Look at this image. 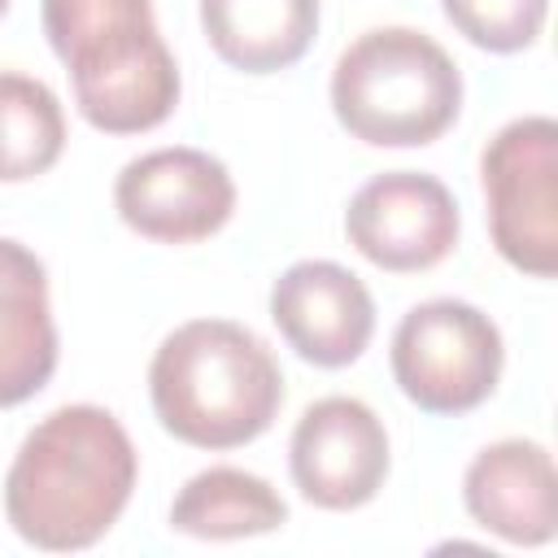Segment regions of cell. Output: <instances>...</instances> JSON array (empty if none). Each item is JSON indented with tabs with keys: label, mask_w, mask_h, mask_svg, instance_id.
Listing matches in <instances>:
<instances>
[{
	"label": "cell",
	"mask_w": 558,
	"mask_h": 558,
	"mask_svg": "<svg viewBox=\"0 0 558 558\" xmlns=\"http://www.w3.org/2000/svg\"><path fill=\"white\" fill-rule=\"evenodd\" d=\"M392 379L427 414H466L484 405L501 379L497 323L453 296L414 305L392 331Z\"/></svg>",
	"instance_id": "cell-5"
},
{
	"label": "cell",
	"mask_w": 558,
	"mask_h": 558,
	"mask_svg": "<svg viewBox=\"0 0 558 558\" xmlns=\"http://www.w3.org/2000/svg\"><path fill=\"white\" fill-rule=\"evenodd\" d=\"M148 397L161 427L196 449L257 440L283 405V371L262 336L231 318L174 327L148 362Z\"/></svg>",
	"instance_id": "cell-2"
},
{
	"label": "cell",
	"mask_w": 558,
	"mask_h": 558,
	"mask_svg": "<svg viewBox=\"0 0 558 558\" xmlns=\"http://www.w3.org/2000/svg\"><path fill=\"white\" fill-rule=\"evenodd\" d=\"M57 371V323L44 262L0 235V410L31 401Z\"/></svg>",
	"instance_id": "cell-12"
},
{
	"label": "cell",
	"mask_w": 558,
	"mask_h": 558,
	"mask_svg": "<svg viewBox=\"0 0 558 558\" xmlns=\"http://www.w3.org/2000/svg\"><path fill=\"white\" fill-rule=\"evenodd\" d=\"M118 218L157 244H196L235 214L227 166L201 148H153L131 157L113 179Z\"/></svg>",
	"instance_id": "cell-7"
},
{
	"label": "cell",
	"mask_w": 558,
	"mask_h": 558,
	"mask_svg": "<svg viewBox=\"0 0 558 558\" xmlns=\"http://www.w3.org/2000/svg\"><path fill=\"white\" fill-rule=\"evenodd\" d=\"M283 523L288 501L275 493V484L240 466H209L192 475L170 506V527L196 541H240Z\"/></svg>",
	"instance_id": "cell-14"
},
{
	"label": "cell",
	"mask_w": 558,
	"mask_h": 558,
	"mask_svg": "<svg viewBox=\"0 0 558 558\" xmlns=\"http://www.w3.org/2000/svg\"><path fill=\"white\" fill-rule=\"evenodd\" d=\"M458 201L436 174L388 170L362 183L344 209L349 244L379 270H432L458 244Z\"/></svg>",
	"instance_id": "cell-8"
},
{
	"label": "cell",
	"mask_w": 558,
	"mask_h": 558,
	"mask_svg": "<svg viewBox=\"0 0 558 558\" xmlns=\"http://www.w3.org/2000/svg\"><path fill=\"white\" fill-rule=\"evenodd\" d=\"M292 484L318 510H357L388 480V432L357 397L305 405L288 445Z\"/></svg>",
	"instance_id": "cell-9"
},
{
	"label": "cell",
	"mask_w": 558,
	"mask_h": 558,
	"mask_svg": "<svg viewBox=\"0 0 558 558\" xmlns=\"http://www.w3.org/2000/svg\"><path fill=\"white\" fill-rule=\"evenodd\" d=\"M462 501L480 527L510 545H549L558 532V471L536 440H497L462 475Z\"/></svg>",
	"instance_id": "cell-11"
},
{
	"label": "cell",
	"mask_w": 558,
	"mask_h": 558,
	"mask_svg": "<svg viewBox=\"0 0 558 558\" xmlns=\"http://www.w3.org/2000/svg\"><path fill=\"white\" fill-rule=\"evenodd\" d=\"M201 26L227 65L275 74L310 52L318 35V0H201Z\"/></svg>",
	"instance_id": "cell-13"
},
{
	"label": "cell",
	"mask_w": 558,
	"mask_h": 558,
	"mask_svg": "<svg viewBox=\"0 0 558 558\" xmlns=\"http://www.w3.org/2000/svg\"><path fill=\"white\" fill-rule=\"evenodd\" d=\"M270 318L296 357L336 371L362 357L375 336V301L340 262H296L270 288Z\"/></svg>",
	"instance_id": "cell-10"
},
{
	"label": "cell",
	"mask_w": 558,
	"mask_h": 558,
	"mask_svg": "<svg viewBox=\"0 0 558 558\" xmlns=\"http://www.w3.org/2000/svg\"><path fill=\"white\" fill-rule=\"evenodd\" d=\"M480 179L497 253L549 279L558 270V122L545 113L506 122L484 144Z\"/></svg>",
	"instance_id": "cell-6"
},
{
	"label": "cell",
	"mask_w": 558,
	"mask_h": 558,
	"mask_svg": "<svg viewBox=\"0 0 558 558\" xmlns=\"http://www.w3.org/2000/svg\"><path fill=\"white\" fill-rule=\"evenodd\" d=\"M440 9L475 48L519 52L541 35L549 0H440Z\"/></svg>",
	"instance_id": "cell-16"
},
{
	"label": "cell",
	"mask_w": 558,
	"mask_h": 558,
	"mask_svg": "<svg viewBox=\"0 0 558 558\" xmlns=\"http://www.w3.org/2000/svg\"><path fill=\"white\" fill-rule=\"evenodd\" d=\"M331 109L362 144H432L462 109V74L432 35L410 26H375L340 52L331 70Z\"/></svg>",
	"instance_id": "cell-4"
},
{
	"label": "cell",
	"mask_w": 558,
	"mask_h": 558,
	"mask_svg": "<svg viewBox=\"0 0 558 558\" xmlns=\"http://www.w3.org/2000/svg\"><path fill=\"white\" fill-rule=\"evenodd\" d=\"M4 9H9V0H0V13H4Z\"/></svg>",
	"instance_id": "cell-17"
},
{
	"label": "cell",
	"mask_w": 558,
	"mask_h": 558,
	"mask_svg": "<svg viewBox=\"0 0 558 558\" xmlns=\"http://www.w3.org/2000/svg\"><path fill=\"white\" fill-rule=\"evenodd\" d=\"M135 475V445L105 405H61L44 414L13 453L4 514L35 549H87L126 510Z\"/></svg>",
	"instance_id": "cell-1"
},
{
	"label": "cell",
	"mask_w": 558,
	"mask_h": 558,
	"mask_svg": "<svg viewBox=\"0 0 558 558\" xmlns=\"http://www.w3.org/2000/svg\"><path fill=\"white\" fill-rule=\"evenodd\" d=\"M44 35L96 131L140 135L174 113L179 65L148 0H44Z\"/></svg>",
	"instance_id": "cell-3"
},
{
	"label": "cell",
	"mask_w": 558,
	"mask_h": 558,
	"mask_svg": "<svg viewBox=\"0 0 558 558\" xmlns=\"http://www.w3.org/2000/svg\"><path fill=\"white\" fill-rule=\"evenodd\" d=\"M65 113L48 83L0 70V183H26L57 166Z\"/></svg>",
	"instance_id": "cell-15"
}]
</instances>
